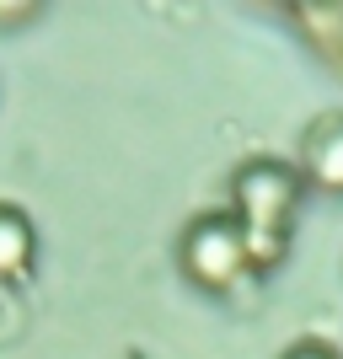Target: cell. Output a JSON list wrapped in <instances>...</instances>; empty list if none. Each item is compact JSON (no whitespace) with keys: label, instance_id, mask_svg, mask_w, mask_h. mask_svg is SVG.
I'll list each match as a JSON object with an SVG mask.
<instances>
[{"label":"cell","instance_id":"1","mask_svg":"<svg viewBox=\"0 0 343 359\" xmlns=\"http://www.w3.org/2000/svg\"><path fill=\"white\" fill-rule=\"evenodd\" d=\"M231 194H236L241 236H247V269H269L284 252V215L300 198V177L284 161H247Z\"/></svg>","mask_w":343,"mask_h":359},{"label":"cell","instance_id":"2","mask_svg":"<svg viewBox=\"0 0 343 359\" xmlns=\"http://www.w3.org/2000/svg\"><path fill=\"white\" fill-rule=\"evenodd\" d=\"M182 273L204 290H231L247 273V236L236 215H199L182 231Z\"/></svg>","mask_w":343,"mask_h":359},{"label":"cell","instance_id":"3","mask_svg":"<svg viewBox=\"0 0 343 359\" xmlns=\"http://www.w3.org/2000/svg\"><path fill=\"white\" fill-rule=\"evenodd\" d=\"M306 177L328 194H343V118H322L306 135Z\"/></svg>","mask_w":343,"mask_h":359},{"label":"cell","instance_id":"4","mask_svg":"<svg viewBox=\"0 0 343 359\" xmlns=\"http://www.w3.org/2000/svg\"><path fill=\"white\" fill-rule=\"evenodd\" d=\"M32 252H38L32 220L16 204H0V279H22L32 269Z\"/></svg>","mask_w":343,"mask_h":359},{"label":"cell","instance_id":"5","mask_svg":"<svg viewBox=\"0 0 343 359\" xmlns=\"http://www.w3.org/2000/svg\"><path fill=\"white\" fill-rule=\"evenodd\" d=\"M284 359H343L338 348H328V344H295Z\"/></svg>","mask_w":343,"mask_h":359}]
</instances>
